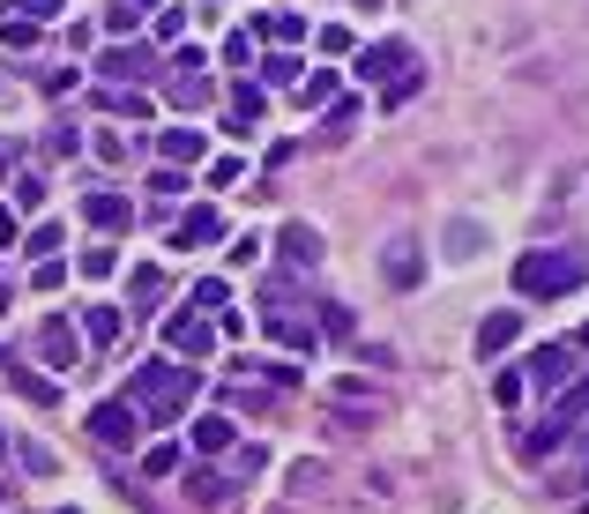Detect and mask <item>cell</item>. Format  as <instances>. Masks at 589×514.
<instances>
[{
    "label": "cell",
    "instance_id": "obj_41",
    "mask_svg": "<svg viewBox=\"0 0 589 514\" xmlns=\"http://www.w3.org/2000/svg\"><path fill=\"white\" fill-rule=\"evenodd\" d=\"M23 8V23H46V16H60V0H16Z\"/></svg>",
    "mask_w": 589,
    "mask_h": 514
},
{
    "label": "cell",
    "instance_id": "obj_46",
    "mask_svg": "<svg viewBox=\"0 0 589 514\" xmlns=\"http://www.w3.org/2000/svg\"><path fill=\"white\" fill-rule=\"evenodd\" d=\"M60 514H82V507H60Z\"/></svg>",
    "mask_w": 589,
    "mask_h": 514
},
{
    "label": "cell",
    "instance_id": "obj_19",
    "mask_svg": "<svg viewBox=\"0 0 589 514\" xmlns=\"http://www.w3.org/2000/svg\"><path fill=\"white\" fill-rule=\"evenodd\" d=\"M120 328H127L120 306H90V314H82V336L90 343H120Z\"/></svg>",
    "mask_w": 589,
    "mask_h": 514
},
{
    "label": "cell",
    "instance_id": "obj_15",
    "mask_svg": "<svg viewBox=\"0 0 589 514\" xmlns=\"http://www.w3.org/2000/svg\"><path fill=\"white\" fill-rule=\"evenodd\" d=\"M516 336H522V314H485L478 320V350H485V358H500Z\"/></svg>",
    "mask_w": 589,
    "mask_h": 514
},
{
    "label": "cell",
    "instance_id": "obj_48",
    "mask_svg": "<svg viewBox=\"0 0 589 514\" xmlns=\"http://www.w3.org/2000/svg\"><path fill=\"white\" fill-rule=\"evenodd\" d=\"M582 485H589V469H582Z\"/></svg>",
    "mask_w": 589,
    "mask_h": 514
},
{
    "label": "cell",
    "instance_id": "obj_17",
    "mask_svg": "<svg viewBox=\"0 0 589 514\" xmlns=\"http://www.w3.org/2000/svg\"><path fill=\"white\" fill-rule=\"evenodd\" d=\"M127 306H135V314H157V306H165V276L135 269V276H127Z\"/></svg>",
    "mask_w": 589,
    "mask_h": 514
},
{
    "label": "cell",
    "instance_id": "obj_5",
    "mask_svg": "<svg viewBox=\"0 0 589 514\" xmlns=\"http://www.w3.org/2000/svg\"><path fill=\"white\" fill-rule=\"evenodd\" d=\"M165 239H173V254H195V246H217V239H224V217L209 209V201H195V209H187V217H179L173 231H165Z\"/></svg>",
    "mask_w": 589,
    "mask_h": 514
},
{
    "label": "cell",
    "instance_id": "obj_37",
    "mask_svg": "<svg viewBox=\"0 0 589 514\" xmlns=\"http://www.w3.org/2000/svg\"><path fill=\"white\" fill-rule=\"evenodd\" d=\"M321 328H328V336H351V306H336V298H328V306H321Z\"/></svg>",
    "mask_w": 589,
    "mask_h": 514
},
{
    "label": "cell",
    "instance_id": "obj_29",
    "mask_svg": "<svg viewBox=\"0 0 589 514\" xmlns=\"http://www.w3.org/2000/svg\"><path fill=\"white\" fill-rule=\"evenodd\" d=\"M0 38L23 52V46H38V23H23V16H8V8H0Z\"/></svg>",
    "mask_w": 589,
    "mask_h": 514
},
{
    "label": "cell",
    "instance_id": "obj_9",
    "mask_svg": "<svg viewBox=\"0 0 589 514\" xmlns=\"http://www.w3.org/2000/svg\"><path fill=\"white\" fill-rule=\"evenodd\" d=\"M403 68H418L403 38H381V46H366V52H359V82H381V75H403Z\"/></svg>",
    "mask_w": 589,
    "mask_h": 514
},
{
    "label": "cell",
    "instance_id": "obj_8",
    "mask_svg": "<svg viewBox=\"0 0 589 514\" xmlns=\"http://www.w3.org/2000/svg\"><path fill=\"white\" fill-rule=\"evenodd\" d=\"M75 343H82V328H75V320H60V314H46V328H38V358H46V366H60V373H68L75 358H82Z\"/></svg>",
    "mask_w": 589,
    "mask_h": 514
},
{
    "label": "cell",
    "instance_id": "obj_4",
    "mask_svg": "<svg viewBox=\"0 0 589 514\" xmlns=\"http://www.w3.org/2000/svg\"><path fill=\"white\" fill-rule=\"evenodd\" d=\"M90 441L98 447H135L143 441V411H135L127 395H105L98 411H90Z\"/></svg>",
    "mask_w": 589,
    "mask_h": 514
},
{
    "label": "cell",
    "instance_id": "obj_12",
    "mask_svg": "<svg viewBox=\"0 0 589 514\" xmlns=\"http://www.w3.org/2000/svg\"><path fill=\"white\" fill-rule=\"evenodd\" d=\"M82 217L98 224V231H127V224H135V201L127 195H82Z\"/></svg>",
    "mask_w": 589,
    "mask_h": 514
},
{
    "label": "cell",
    "instance_id": "obj_32",
    "mask_svg": "<svg viewBox=\"0 0 589 514\" xmlns=\"http://www.w3.org/2000/svg\"><path fill=\"white\" fill-rule=\"evenodd\" d=\"M262 75H269V82H298V60L292 52H262Z\"/></svg>",
    "mask_w": 589,
    "mask_h": 514
},
{
    "label": "cell",
    "instance_id": "obj_36",
    "mask_svg": "<svg viewBox=\"0 0 589 514\" xmlns=\"http://www.w3.org/2000/svg\"><path fill=\"white\" fill-rule=\"evenodd\" d=\"M157 38H187V8H157Z\"/></svg>",
    "mask_w": 589,
    "mask_h": 514
},
{
    "label": "cell",
    "instance_id": "obj_43",
    "mask_svg": "<svg viewBox=\"0 0 589 514\" xmlns=\"http://www.w3.org/2000/svg\"><path fill=\"white\" fill-rule=\"evenodd\" d=\"M575 350H589V320H582V336H575Z\"/></svg>",
    "mask_w": 589,
    "mask_h": 514
},
{
    "label": "cell",
    "instance_id": "obj_38",
    "mask_svg": "<svg viewBox=\"0 0 589 514\" xmlns=\"http://www.w3.org/2000/svg\"><path fill=\"white\" fill-rule=\"evenodd\" d=\"M120 157H127V135H112V127H105V135H98V165H120Z\"/></svg>",
    "mask_w": 589,
    "mask_h": 514
},
{
    "label": "cell",
    "instance_id": "obj_10",
    "mask_svg": "<svg viewBox=\"0 0 589 514\" xmlns=\"http://www.w3.org/2000/svg\"><path fill=\"white\" fill-rule=\"evenodd\" d=\"M165 343L179 350V366H195L202 350H209V328H202L195 314H173V320H165Z\"/></svg>",
    "mask_w": 589,
    "mask_h": 514
},
{
    "label": "cell",
    "instance_id": "obj_30",
    "mask_svg": "<svg viewBox=\"0 0 589 514\" xmlns=\"http://www.w3.org/2000/svg\"><path fill=\"white\" fill-rule=\"evenodd\" d=\"M143 477H179V447H149V455H143Z\"/></svg>",
    "mask_w": 589,
    "mask_h": 514
},
{
    "label": "cell",
    "instance_id": "obj_31",
    "mask_svg": "<svg viewBox=\"0 0 589 514\" xmlns=\"http://www.w3.org/2000/svg\"><path fill=\"white\" fill-rule=\"evenodd\" d=\"M448 254L470 261V254H478V224H448Z\"/></svg>",
    "mask_w": 589,
    "mask_h": 514
},
{
    "label": "cell",
    "instance_id": "obj_23",
    "mask_svg": "<svg viewBox=\"0 0 589 514\" xmlns=\"http://www.w3.org/2000/svg\"><path fill=\"white\" fill-rule=\"evenodd\" d=\"M418 90H425V68H403V75L389 82V98H381V112H403V105H411Z\"/></svg>",
    "mask_w": 589,
    "mask_h": 514
},
{
    "label": "cell",
    "instance_id": "obj_7",
    "mask_svg": "<svg viewBox=\"0 0 589 514\" xmlns=\"http://www.w3.org/2000/svg\"><path fill=\"white\" fill-rule=\"evenodd\" d=\"M381 269H389V284H395V291H418V269H425V246H418L411 231H395V239H389V254H381Z\"/></svg>",
    "mask_w": 589,
    "mask_h": 514
},
{
    "label": "cell",
    "instance_id": "obj_28",
    "mask_svg": "<svg viewBox=\"0 0 589 514\" xmlns=\"http://www.w3.org/2000/svg\"><path fill=\"white\" fill-rule=\"evenodd\" d=\"M23 254L30 261H52V254H60V224H38V231L23 239Z\"/></svg>",
    "mask_w": 589,
    "mask_h": 514
},
{
    "label": "cell",
    "instance_id": "obj_44",
    "mask_svg": "<svg viewBox=\"0 0 589 514\" xmlns=\"http://www.w3.org/2000/svg\"><path fill=\"white\" fill-rule=\"evenodd\" d=\"M8 298H16V291H8V284H0V314H8Z\"/></svg>",
    "mask_w": 589,
    "mask_h": 514
},
{
    "label": "cell",
    "instance_id": "obj_14",
    "mask_svg": "<svg viewBox=\"0 0 589 514\" xmlns=\"http://www.w3.org/2000/svg\"><path fill=\"white\" fill-rule=\"evenodd\" d=\"M202 127H165V135H157V157H165V165H202Z\"/></svg>",
    "mask_w": 589,
    "mask_h": 514
},
{
    "label": "cell",
    "instance_id": "obj_16",
    "mask_svg": "<svg viewBox=\"0 0 589 514\" xmlns=\"http://www.w3.org/2000/svg\"><path fill=\"white\" fill-rule=\"evenodd\" d=\"M284 261H298V269H314V261H321V231H314V224H284Z\"/></svg>",
    "mask_w": 589,
    "mask_h": 514
},
{
    "label": "cell",
    "instance_id": "obj_47",
    "mask_svg": "<svg viewBox=\"0 0 589 514\" xmlns=\"http://www.w3.org/2000/svg\"><path fill=\"white\" fill-rule=\"evenodd\" d=\"M0 447H8V433H0Z\"/></svg>",
    "mask_w": 589,
    "mask_h": 514
},
{
    "label": "cell",
    "instance_id": "obj_20",
    "mask_svg": "<svg viewBox=\"0 0 589 514\" xmlns=\"http://www.w3.org/2000/svg\"><path fill=\"white\" fill-rule=\"evenodd\" d=\"M157 68V46H120V52H105V75H149Z\"/></svg>",
    "mask_w": 589,
    "mask_h": 514
},
{
    "label": "cell",
    "instance_id": "obj_35",
    "mask_svg": "<svg viewBox=\"0 0 589 514\" xmlns=\"http://www.w3.org/2000/svg\"><path fill=\"white\" fill-rule=\"evenodd\" d=\"M224 298H232V284H224V276H202V284H195V306H224Z\"/></svg>",
    "mask_w": 589,
    "mask_h": 514
},
{
    "label": "cell",
    "instance_id": "obj_6",
    "mask_svg": "<svg viewBox=\"0 0 589 514\" xmlns=\"http://www.w3.org/2000/svg\"><path fill=\"white\" fill-rule=\"evenodd\" d=\"M567 373H575V343H544V350H530V388L538 395H560Z\"/></svg>",
    "mask_w": 589,
    "mask_h": 514
},
{
    "label": "cell",
    "instance_id": "obj_27",
    "mask_svg": "<svg viewBox=\"0 0 589 514\" xmlns=\"http://www.w3.org/2000/svg\"><path fill=\"white\" fill-rule=\"evenodd\" d=\"M224 60H232V68L262 60V38H254V30H232V38H224Z\"/></svg>",
    "mask_w": 589,
    "mask_h": 514
},
{
    "label": "cell",
    "instance_id": "obj_33",
    "mask_svg": "<svg viewBox=\"0 0 589 514\" xmlns=\"http://www.w3.org/2000/svg\"><path fill=\"white\" fill-rule=\"evenodd\" d=\"M262 469H269V447H246V455H239V469H232V485H246V477H262Z\"/></svg>",
    "mask_w": 589,
    "mask_h": 514
},
{
    "label": "cell",
    "instance_id": "obj_24",
    "mask_svg": "<svg viewBox=\"0 0 589 514\" xmlns=\"http://www.w3.org/2000/svg\"><path fill=\"white\" fill-rule=\"evenodd\" d=\"M306 105H336V75H298V112H306Z\"/></svg>",
    "mask_w": 589,
    "mask_h": 514
},
{
    "label": "cell",
    "instance_id": "obj_18",
    "mask_svg": "<svg viewBox=\"0 0 589 514\" xmlns=\"http://www.w3.org/2000/svg\"><path fill=\"white\" fill-rule=\"evenodd\" d=\"M254 38H276V46H298L306 38V16H292V8H276V16H262V23H246Z\"/></svg>",
    "mask_w": 589,
    "mask_h": 514
},
{
    "label": "cell",
    "instance_id": "obj_1",
    "mask_svg": "<svg viewBox=\"0 0 589 514\" xmlns=\"http://www.w3.org/2000/svg\"><path fill=\"white\" fill-rule=\"evenodd\" d=\"M202 395V373L195 366H135L127 373V403L143 411V425H173V417H187V403Z\"/></svg>",
    "mask_w": 589,
    "mask_h": 514
},
{
    "label": "cell",
    "instance_id": "obj_45",
    "mask_svg": "<svg viewBox=\"0 0 589 514\" xmlns=\"http://www.w3.org/2000/svg\"><path fill=\"white\" fill-rule=\"evenodd\" d=\"M0 373H8V343H0Z\"/></svg>",
    "mask_w": 589,
    "mask_h": 514
},
{
    "label": "cell",
    "instance_id": "obj_21",
    "mask_svg": "<svg viewBox=\"0 0 589 514\" xmlns=\"http://www.w3.org/2000/svg\"><path fill=\"white\" fill-rule=\"evenodd\" d=\"M195 447L202 455H224V447H232V417H217V411L195 417Z\"/></svg>",
    "mask_w": 589,
    "mask_h": 514
},
{
    "label": "cell",
    "instance_id": "obj_40",
    "mask_svg": "<svg viewBox=\"0 0 589 514\" xmlns=\"http://www.w3.org/2000/svg\"><path fill=\"white\" fill-rule=\"evenodd\" d=\"M82 276H112V246H90V254H82Z\"/></svg>",
    "mask_w": 589,
    "mask_h": 514
},
{
    "label": "cell",
    "instance_id": "obj_42",
    "mask_svg": "<svg viewBox=\"0 0 589 514\" xmlns=\"http://www.w3.org/2000/svg\"><path fill=\"white\" fill-rule=\"evenodd\" d=\"M16 231H23V224H16V209H0V246L16 239Z\"/></svg>",
    "mask_w": 589,
    "mask_h": 514
},
{
    "label": "cell",
    "instance_id": "obj_39",
    "mask_svg": "<svg viewBox=\"0 0 589 514\" xmlns=\"http://www.w3.org/2000/svg\"><path fill=\"white\" fill-rule=\"evenodd\" d=\"M232 179H246V165L239 157H217V165H209V187H232Z\"/></svg>",
    "mask_w": 589,
    "mask_h": 514
},
{
    "label": "cell",
    "instance_id": "obj_25",
    "mask_svg": "<svg viewBox=\"0 0 589 514\" xmlns=\"http://www.w3.org/2000/svg\"><path fill=\"white\" fill-rule=\"evenodd\" d=\"M105 112H120V120H149V98H135V90H105Z\"/></svg>",
    "mask_w": 589,
    "mask_h": 514
},
{
    "label": "cell",
    "instance_id": "obj_11",
    "mask_svg": "<svg viewBox=\"0 0 589 514\" xmlns=\"http://www.w3.org/2000/svg\"><path fill=\"white\" fill-rule=\"evenodd\" d=\"M269 336L284 343V350H298V358H314V350H321V328H314V320H298V314H269Z\"/></svg>",
    "mask_w": 589,
    "mask_h": 514
},
{
    "label": "cell",
    "instance_id": "obj_3",
    "mask_svg": "<svg viewBox=\"0 0 589 514\" xmlns=\"http://www.w3.org/2000/svg\"><path fill=\"white\" fill-rule=\"evenodd\" d=\"M582 417H589V373L560 388V403H552V417H544L538 433H530V455H552V447L567 441V425H582Z\"/></svg>",
    "mask_w": 589,
    "mask_h": 514
},
{
    "label": "cell",
    "instance_id": "obj_2",
    "mask_svg": "<svg viewBox=\"0 0 589 514\" xmlns=\"http://www.w3.org/2000/svg\"><path fill=\"white\" fill-rule=\"evenodd\" d=\"M589 284V261L582 254H522L516 261V291L522 298H567Z\"/></svg>",
    "mask_w": 589,
    "mask_h": 514
},
{
    "label": "cell",
    "instance_id": "obj_13",
    "mask_svg": "<svg viewBox=\"0 0 589 514\" xmlns=\"http://www.w3.org/2000/svg\"><path fill=\"white\" fill-rule=\"evenodd\" d=\"M254 127H262V90H254V82H239V90H232V105H224V135H254Z\"/></svg>",
    "mask_w": 589,
    "mask_h": 514
},
{
    "label": "cell",
    "instance_id": "obj_26",
    "mask_svg": "<svg viewBox=\"0 0 589 514\" xmlns=\"http://www.w3.org/2000/svg\"><path fill=\"white\" fill-rule=\"evenodd\" d=\"M143 8H157V0H112V8H105V23H112V30L127 38V30L143 23Z\"/></svg>",
    "mask_w": 589,
    "mask_h": 514
},
{
    "label": "cell",
    "instance_id": "obj_34",
    "mask_svg": "<svg viewBox=\"0 0 589 514\" xmlns=\"http://www.w3.org/2000/svg\"><path fill=\"white\" fill-rule=\"evenodd\" d=\"M8 388H23L30 403H52V380H38V373H8Z\"/></svg>",
    "mask_w": 589,
    "mask_h": 514
},
{
    "label": "cell",
    "instance_id": "obj_22",
    "mask_svg": "<svg viewBox=\"0 0 589 514\" xmlns=\"http://www.w3.org/2000/svg\"><path fill=\"white\" fill-rule=\"evenodd\" d=\"M187 492H195L202 507H224V500H232L239 485H232V477H209V469H187Z\"/></svg>",
    "mask_w": 589,
    "mask_h": 514
}]
</instances>
